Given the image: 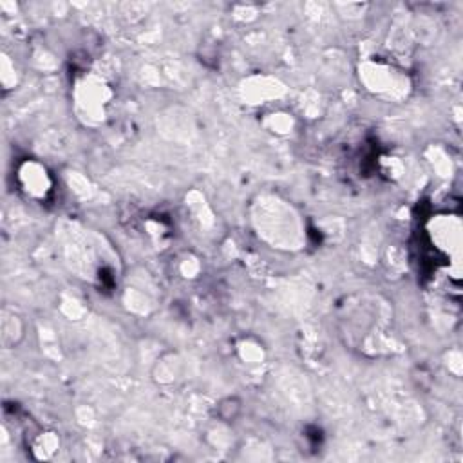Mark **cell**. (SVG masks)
I'll return each mask as SVG.
<instances>
[{
  "instance_id": "1",
  "label": "cell",
  "mask_w": 463,
  "mask_h": 463,
  "mask_svg": "<svg viewBox=\"0 0 463 463\" xmlns=\"http://www.w3.org/2000/svg\"><path fill=\"white\" fill-rule=\"evenodd\" d=\"M18 178H21L22 190L31 197H45L51 190V180H49L48 172L38 163H33V161L26 163L18 170Z\"/></svg>"
},
{
  "instance_id": "2",
  "label": "cell",
  "mask_w": 463,
  "mask_h": 463,
  "mask_svg": "<svg viewBox=\"0 0 463 463\" xmlns=\"http://www.w3.org/2000/svg\"><path fill=\"white\" fill-rule=\"evenodd\" d=\"M22 337H24V324H22L21 317L9 312L2 313V342H4V346H16L22 340Z\"/></svg>"
},
{
  "instance_id": "3",
  "label": "cell",
  "mask_w": 463,
  "mask_h": 463,
  "mask_svg": "<svg viewBox=\"0 0 463 463\" xmlns=\"http://www.w3.org/2000/svg\"><path fill=\"white\" fill-rule=\"evenodd\" d=\"M243 411V402L237 396H227L217 403V416L223 422H234Z\"/></svg>"
}]
</instances>
